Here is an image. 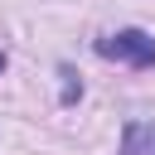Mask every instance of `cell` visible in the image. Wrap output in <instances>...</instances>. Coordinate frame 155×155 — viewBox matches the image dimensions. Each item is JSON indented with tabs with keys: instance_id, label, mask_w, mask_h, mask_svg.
<instances>
[{
	"instance_id": "cell-2",
	"label": "cell",
	"mask_w": 155,
	"mask_h": 155,
	"mask_svg": "<svg viewBox=\"0 0 155 155\" xmlns=\"http://www.w3.org/2000/svg\"><path fill=\"white\" fill-rule=\"evenodd\" d=\"M121 155H155V121H126Z\"/></svg>"
},
{
	"instance_id": "cell-1",
	"label": "cell",
	"mask_w": 155,
	"mask_h": 155,
	"mask_svg": "<svg viewBox=\"0 0 155 155\" xmlns=\"http://www.w3.org/2000/svg\"><path fill=\"white\" fill-rule=\"evenodd\" d=\"M97 53L102 58H121L131 68H155V39L145 29H116V34L97 39Z\"/></svg>"
},
{
	"instance_id": "cell-4",
	"label": "cell",
	"mask_w": 155,
	"mask_h": 155,
	"mask_svg": "<svg viewBox=\"0 0 155 155\" xmlns=\"http://www.w3.org/2000/svg\"><path fill=\"white\" fill-rule=\"evenodd\" d=\"M0 68H5V53H0Z\"/></svg>"
},
{
	"instance_id": "cell-3",
	"label": "cell",
	"mask_w": 155,
	"mask_h": 155,
	"mask_svg": "<svg viewBox=\"0 0 155 155\" xmlns=\"http://www.w3.org/2000/svg\"><path fill=\"white\" fill-rule=\"evenodd\" d=\"M58 78H63V102L73 107V102L82 97V82H78V73H73V68H58Z\"/></svg>"
}]
</instances>
